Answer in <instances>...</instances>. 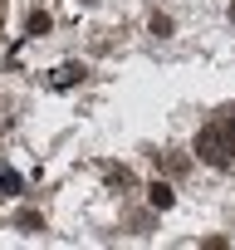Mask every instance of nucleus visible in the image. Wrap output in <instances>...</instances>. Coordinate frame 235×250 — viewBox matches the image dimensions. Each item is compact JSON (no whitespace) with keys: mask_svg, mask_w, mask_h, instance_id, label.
Here are the masks:
<instances>
[{"mask_svg":"<svg viewBox=\"0 0 235 250\" xmlns=\"http://www.w3.org/2000/svg\"><path fill=\"white\" fill-rule=\"evenodd\" d=\"M172 201H176V196H172V187H167V182H157V187H152V206H157V211H167Z\"/></svg>","mask_w":235,"mask_h":250,"instance_id":"f03ea898","label":"nucleus"},{"mask_svg":"<svg viewBox=\"0 0 235 250\" xmlns=\"http://www.w3.org/2000/svg\"><path fill=\"white\" fill-rule=\"evenodd\" d=\"M230 20H235V5H230Z\"/></svg>","mask_w":235,"mask_h":250,"instance_id":"39448f33","label":"nucleus"},{"mask_svg":"<svg viewBox=\"0 0 235 250\" xmlns=\"http://www.w3.org/2000/svg\"><path fill=\"white\" fill-rule=\"evenodd\" d=\"M196 152H201V162H211V167H230V162H235V123H211V128H201Z\"/></svg>","mask_w":235,"mask_h":250,"instance_id":"f257e3e1","label":"nucleus"},{"mask_svg":"<svg viewBox=\"0 0 235 250\" xmlns=\"http://www.w3.org/2000/svg\"><path fill=\"white\" fill-rule=\"evenodd\" d=\"M230 123H235V118H230Z\"/></svg>","mask_w":235,"mask_h":250,"instance_id":"423d86ee","label":"nucleus"},{"mask_svg":"<svg viewBox=\"0 0 235 250\" xmlns=\"http://www.w3.org/2000/svg\"><path fill=\"white\" fill-rule=\"evenodd\" d=\"M49 30V15H30V35H44Z\"/></svg>","mask_w":235,"mask_h":250,"instance_id":"20e7f679","label":"nucleus"},{"mask_svg":"<svg viewBox=\"0 0 235 250\" xmlns=\"http://www.w3.org/2000/svg\"><path fill=\"white\" fill-rule=\"evenodd\" d=\"M15 221H20V230H39V226H44V221H39V216H35V211H20V216H15Z\"/></svg>","mask_w":235,"mask_h":250,"instance_id":"7ed1b4c3","label":"nucleus"}]
</instances>
